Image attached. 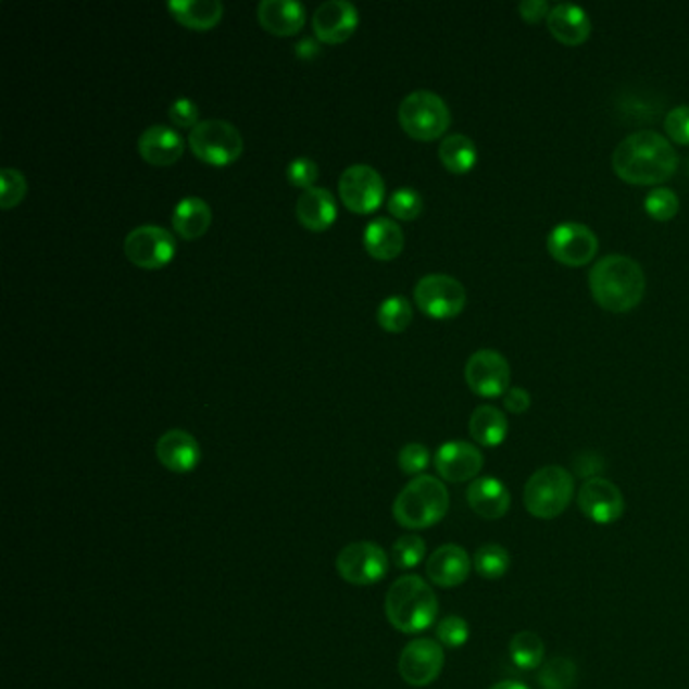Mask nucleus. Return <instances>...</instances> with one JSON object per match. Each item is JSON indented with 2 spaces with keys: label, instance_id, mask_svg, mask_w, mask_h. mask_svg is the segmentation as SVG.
<instances>
[{
  "label": "nucleus",
  "instance_id": "nucleus-31",
  "mask_svg": "<svg viewBox=\"0 0 689 689\" xmlns=\"http://www.w3.org/2000/svg\"><path fill=\"white\" fill-rule=\"evenodd\" d=\"M510 566H512V559L503 546L491 542V544L477 548V552H475L474 568L477 571V575L486 580L502 578L510 571Z\"/></svg>",
  "mask_w": 689,
  "mask_h": 689
},
{
  "label": "nucleus",
  "instance_id": "nucleus-44",
  "mask_svg": "<svg viewBox=\"0 0 689 689\" xmlns=\"http://www.w3.org/2000/svg\"><path fill=\"white\" fill-rule=\"evenodd\" d=\"M519 15L526 23H540L550 15V7L546 0H524L519 2Z\"/></svg>",
  "mask_w": 689,
  "mask_h": 689
},
{
  "label": "nucleus",
  "instance_id": "nucleus-32",
  "mask_svg": "<svg viewBox=\"0 0 689 689\" xmlns=\"http://www.w3.org/2000/svg\"><path fill=\"white\" fill-rule=\"evenodd\" d=\"M378 326L390 334H401L406 330L413 322V305L401 296H392L378 305L376 312Z\"/></svg>",
  "mask_w": 689,
  "mask_h": 689
},
{
  "label": "nucleus",
  "instance_id": "nucleus-22",
  "mask_svg": "<svg viewBox=\"0 0 689 689\" xmlns=\"http://www.w3.org/2000/svg\"><path fill=\"white\" fill-rule=\"evenodd\" d=\"M546 25L554 39H559L562 45H568V47L585 43L592 30L585 9H580L573 2H561L554 9H550Z\"/></svg>",
  "mask_w": 689,
  "mask_h": 689
},
{
  "label": "nucleus",
  "instance_id": "nucleus-5",
  "mask_svg": "<svg viewBox=\"0 0 689 689\" xmlns=\"http://www.w3.org/2000/svg\"><path fill=\"white\" fill-rule=\"evenodd\" d=\"M575 500V477L561 465H546L534 472L524 486V505L531 516L554 519Z\"/></svg>",
  "mask_w": 689,
  "mask_h": 689
},
{
  "label": "nucleus",
  "instance_id": "nucleus-39",
  "mask_svg": "<svg viewBox=\"0 0 689 689\" xmlns=\"http://www.w3.org/2000/svg\"><path fill=\"white\" fill-rule=\"evenodd\" d=\"M429 461H431V453L429 449L421 443H409L401 449L399 453V467L401 472L406 475H421L427 467H429Z\"/></svg>",
  "mask_w": 689,
  "mask_h": 689
},
{
  "label": "nucleus",
  "instance_id": "nucleus-29",
  "mask_svg": "<svg viewBox=\"0 0 689 689\" xmlns=\"http://www.w3.org/2000/svg\"><path fill=\"white\" fill-rule=\"evenodd\" d=\"M439 160L449 173H469L477 162V148L469 136L451 134L439 146Z\"/></svg>",
  "mask_w": 689,
  "mask_h": 689
},
{
  "label": "nucleus",
  "instance_id": "nucleus-28",
  "mask_svg": "<svg viewBox=\"0 0 689 689\" xmlns=\"http://www.w3.org/2000/svg\"><path fill=\"white\" fill-rule=\"evenodd\" d=\"M469 433L475 443L484 447L502 446L508 435V418L491 404L477 406L469 418Z\"/></svg>",
  "mask_w": 689,
  "mask_h": 689
},
{
  "label": "nucleus",
  "instance_id": "nucleus-8",
  "mask_svg": "<svg viewBox=\"0 0 689 689\" xmlns=\"http://www.w3.org/2000/svg\"><path fill=\"white\" fill-rule=\"evenodd\" d=\"M415 303L423 314L435 320L460 316L467 303V293L455 277L446 273H431L418 279Z\"/></svg>",
  "mask_w": 689,
  "mask_h": 689
},
{
  "label": "nucleus",
  "instance_id": "nucleus-46",
  "mask_svg": "<svg viewBox=\"0 0 689 689\" xmlns=\"http://www.w3.org/2000/svg\"><path fill=\"white\" fill-rule=\"evenodd\" d=\"M489 689H528L524 684H519V681H510V679H505V681H500V684H496V686H491Z\"/></svg>",
  "mask_w": 689,
  "mask_h": 689
},
{
  "label": "nucleus",
  "instance_id": "nucleus-43",
  "mask_svg": "<svg viewBox=\"0 0 689 689\" xmlns=\"http://www.w3.org/2000/svg\"><path fill=\"white\" fill-rule=\"evenodd\" d=\"M531 397L528 390L524 388H510L505 394H503V406L514 413V415H522L530 409Z\"/></svg>",
  "mask_w": 689,
  "mask_h": 689
},
{
  "label": "nucleus",
  "instance_id": "nucleus-23",
  "mask_svg": "<svg viewBox=\"0 0 689 689\" xmlns=\"http://www.w3.org/2000/svg\"><path fill=\"white\" fill-rule=\"evenodd\" d=\"M467 503L484 519H500L510 512L512 496L500 479L477 477L467 488Z\"/></svg>",
  "mask_w": 689,
  "mask_h": 689
},
{
  "label": "nucleus",
  "instance_id": "nucleus-45",
  "mask_svg": "<svg viewBox=\"0 0 689 689\" xmlns=\"http://www.w3.org/2000/svg\"><path fill=\"white\" fill-rule=\"evenodd\" d=\"M317 53V45L314 41H310V39H305L302 43L298 45V55L300 58H312V55H316Z\"/></svg>",
  "mask_w": 689,
  "mask_h": 689
},
{
  "label": "nucleus",
  "instance_id": "nucleus-42",
  "mask_svg": "<svg viewBox=\"0 0 689 689\" xmlns=\"http://www.w3.org/2000/svg\"><path fill=\"white\" fill-rule=\"evenodd\" d=\"M665 131L675 145H689V105H677L667 114Z\"/></svg>",
  "mask_w": 689,
  "mask_h": 689
},
{
  "label": "nucleus",
  "instance_id": "nucleus-17",
  "mask_svg": "<svg viewBox=\"0 0 689 689\" xmlns=\"http://www.w3.org/2000/svg\"><path fill=\"white\" fill-rule=\"evenodd\" d=\"M437 474L451 484L474 481L484 469V455L467 441H447L435 455Z\"/></svg>",
  "mask_w": 689,
  "mask_h": 689
},
{
  "label": "nucleus",
  "instance_id": "nucleus-15",
  "mask_svg": "<svg viewBox=\"0 0 689 689\" xmlns=\"http://www.w3.org/2000/svg\"><path fill=\"white\" fill-rule=\"evenodd\" d=\"M576 502L585 516L601 526H609L625 514V498L621 489L604 477L587 479L576 493Z\"/></svg>",
  "mask_w": 689,
  "mask_h": 689
},
{
  "label": "nucleus",
  "instance_id": "nucleus-19",
  "mask_svg": "<svg viewBox=\"0 0 689 689\" xmlns=\"http://www.w3.org/2000/svg\"><path fill=\"white\" fill-rule=\"evenodd\" d=\"M156 458L173 474H188L201 461L199 441L183 429L164 433L156 443Z\"/></svg>",
  "mask_w": 689,
  "mask_h": 689
},
{
  "label": "nucleus",
  "instance_id": "nucleus-36",
  "mask_svg": "<svg viewBox=\"0 0 689 689\" xmlns=\"http://www.w3.org/2000/svg\"><path fill=\"white\" fill-rule=\"evenodd\" d=\"M388 213L401 221H415L423 213V197L415 188H399L388 199Z\"/></svg>",
  "mask_w": 689,
  "mask_h": 689
},
{
  "label": "nucleus",
  "instance_id": "nucleus-47",
  "mask_svg": "<svg viewBox=\"0 0 689 689\" xmlns=\"http://www.w3.org/2000/svg\"><path fill=\"white\" fill-rule=\"evenodd\" d=\"M542 689H544V688H542Z\"/></svg>",
  "mask_w": 689,
  "mask_h": 689
},
{
  "label": "nucleus",
  "instance_id": "nucleus-34",
  "mask_svg": "<svg viewBox=\"0 0 689 689\" xmlns=\"http://www.w3.org/2000/svg\"><path fill=\"white\" fill-rule=\"evenodd\" d=\"M427 554V546L425 540L421 536L415 534H409V536H402L399 538L394 546H392V562L401 568V571H409V568H415L418 566L423 559Z\"/></svg>",
  "mask_w": 689,
  "mask_h": 689
},
{
  "label": "nucleus",
  "instance_id": "nucleus-30",
  "mask_svg": "<svg viewBox=\"0 0 689 689\" xmlns=\"http://www.w3.org/2000/svg\"><path fill=\"white\" fill-rule=\"evenodd\" d=\"M546 647L542 637L534 631H519L510 641V660L517 669H538L544 661Z\"/></svg>",
  "mask_w": 689,
  "mask_h": 689
},
{
  "label": "nucleus",
  "instance_id": "nucleus-4",
  "mask_svg": "<svg viewBox=\"0 0 689 689\" xmlns=\"http://www.w3.org/2000/svg\"><path fill=\"white\" fill-rule=\"evenodd\" d=\"M449 510L446 484L431 475H418L402 488L392 505L394 519L409 530H427L439 524Z\"/></svg>",
  "mask_w": 689,
  "mask_h": 689
},
{
  "label": "nucleus",
  "instance_id": "nucleus-25",
  "mask_svg": "<svg viewBox=\"0 0 689 689\" xmlns=\"http://www.w3.org/2000/svg\"><path fill=\"white\" fill-rule=\"evenodd\" d=\"M364 247L371 258L392 261L399 258L404 249V233L394 221L387 216H378L366 225Z\"/></svg>",
  "mask_w": 689,
  "mask_h": 689
},
{
  "label": "nucleus",
  "instance_id": "nucleus-24",
  "mask_svg": "<svg viewBox=\"0 0 689 689\" xmlns=\"http://www.w3.org/2000/svg\"><path fill=\"white\" fill-rule=\"evenodd\" d=\"M296 215L302 227L314 233L330 229L338 215L336 197L328 188L314 187L303 190L296 204Z\"/></svg>",
  "mask_w": 689,
  "mask_h": 689
},
{
  "label": "nucleus",
  "instance_id": "nucleus-35",
  "mask_svg": "<svg viewBox=\"0 0 689 689\" xmlns=\"http://www.w3.org/2000/svg\"><path fill=\"white\" fill-rule=\"evenodd\" d=\"M27 178L25 174L16 168H4L0 173V206L4 211L15 209L16 204H21L23 199L27 197Z\"/></svg>",
  "mask_w": 689,
  "mask_h": 689
},
{
  "label": "nucleus",
  "instance_id": "nucleus-38",
  "mask_svg": "<svg viewBox=\"0 0 689 689\" xmlns=\"http://www.w3.org/2000/svg\"><path fill=\"white\" fill-rule=\"evenodd\" d=\"M437 639H439L441 646L451 647V649L465 646L467 639H469L467 621L463 617H458V615H451V617L439 621Z\"/></svg>",
  "mask_w": 689,
  "mask_h": 689
},
{
  "label": "nucleus",
  "instance_id": "nucleus-16",
  "mask_svg": "<svg viewBox=\"0 0 689 689\" xmlns=\"http://www.w3.org/2000/svg\"><path fill=\"white\" fill-rule=\"evenodd\" d=\"M359 23V9L348 0H328L312 16L317 41L326 45L344 43L356 33Z\"/></svg>",
  "mask_w": 689,
  "mask_h": 689
},
{
  "label": "nucleus",
  "instance_id": "nucleus-21",
  "mask_svg": "<svg viewBox=\"0 0 689 689\" xmlns=\"http://www.w3.org/2000/svg\"><path fill=\"white\" fill-rule=\"evenodd\" d=\"M258 21L275 37L298 35L305 25V9L293 0H263L258 7Z\"/></svg>",
  "mask_w": 689,
  "mask_h": 689
},
{
  "label": "nucleus",
  "instance_id": "nucleus-6",
  "mask_svg": "<svg viewBox=\"0 0 689 689\" xmlns=\"http://www.w3.org/2000/svg\"><path fill=\"white\" fill-rule=\"evenodd\" d=\"M399 124L413 140L433 142L446 136L451 126V112L441 96L429 89H417L401 101Z\"/></svg>",
  "mask_w": 689,
  "mask_h": 689
},
{
  "label": "nucleus",
  "instance_id": "nucleus-10",
  "mask_svg": "<svg viewBox=\"0 0 689 689\" xmlns=\"http://www.w3.org/2000/svg\"><path fill=\"white\" fill-rule=\"evenodd\" d=\"M124 253L140 270H162L176 255V239L171 230L159 225H142L129 230Z\"/></svg>",
  "mask_w": 689,
  "mask_h": 689
},
{
  "label": "nucleus",
  "instance_id": "nucleus-1",
  "mask_svg": "<svg viewBox=\"0 0 689 689\" xmlns=\"http://www.w3.org/2000/svg\"><path fill=\"white\" fill-rule=\"evenodd\" d=\"M677 166L679 156L672 142L651 129L627 136L613 154V168L618 178L639 187L665 183L674 176Z\"/></svg>",
  "mask_w": 689,
  "mask_h": 689
},
{
  "label": "nucleus",
  "instance_id": "nucleus-3",
  "mask_svg": "<svg viewBox=\"0 0 689 689\" xmlns=\"http://www.w3.org/2000/svg\"><path fill=\"white\" fill-rule=\"evenodd\" d=\"M385 611L394 629L413 635L429 629L435 623L439 615V599L421 576H401L388 589Z\"/></svg>",
  "mask_w": 689,
  "mask_h": 689
},
{
  "label": "nucleus",
  "instance_id": "nucleus-13",
  "mask_svg": "<svg viewBox=\"0 0 689 689\" xmlns=\"http://www.w3.org/2000/svg\"><path fill=\"white\" fill-rule=\"evenodd\" d=\"M446 665V653L435 639H413L402 649L399 660L401 677L413 688H425L433 684Z\"/></svg>",
  "mask_w": 689,
  "mask_h": 689
},
{
  "label": "nucleus",
  "instance_id": "nucleus-20",
  "mask_svg": "<svg viewBox=\"0 0 689 689\" xmlns=\"http://www.w3.org/2000/svg\"><path fill=\"white\" fill-rule=\"evenodd\" d=\"M138 152L152 166H173L185 154V140L171 126H150L138 140Z\"/></svg>",
  "mask_w": 689,
  "mask_h": 689
},
{
  "label": "nucleus",
  "instance_id": "nucleus-26",
  "mask_svg": "<svg viewBox=\"0 0 689 689\" xmlns=\"http://www.w3.org/2000/svg\"><path fill=\"white\" fill-rule=\"evenodd\" d=\"M168 11L176 23L192 30L215 29L225 15V7L218 0H173Z\"/></svg>",
  "mask_w": 689,
  "mask_h": 689
},
{
  "label": "nucleus",
  "instance_id": "nucleus-37",
  "mask_svg": "<svg viewBox=\"0 0 689 689\" xmlns=\"http://www.w3.org/2000/svg\"><path fill=\"white\" fill-rule=\"evenodd\" d=\"M646 211L655 221H669L679 211V199L672 188H655L646 197Z\"/></svg>",
  "mask_w": 689,
  "mask_h": 689
},
{
  "label": "nucleus",
  "instance_id": "nucleus-12",
  "mask_svg": "<svg viewBox=\"0 0 689 689\" xmlns=\"http://www.w3.org/2000/svg\"><path fill=\"white\" fill-rule=\"evenodd\" d=\"M548 253L571 267L587 265L597 258L599 239L582 223H561L548 235Z\"/></svg>",
  "mask_w": 689,
  "mask_h": 689
},
{
  "label": "nucleus",
  "instance_id": "nucleus-14",
  "mask_svg": "<svg viewBox=\"0 0 689 689\" xmlns=\"http://www.w3.org/2000/svg\"><path fill=\"white\" fill-rule=\"evenodd\" d=\"M465 380L479 397H502L510 390V364L498 350H477L465 364Z\"/></svg>",
  "mask_w": 689,
  "mask_h": 689
},
{
  "label": "nucleus",
  "instance_id": "nucleus-33",
  "mask_svg": "<svg viewBox=\"0 0 689 689\" xmlns=\"http://www.w3.org/2000/svg\"><path fill=\"white\" fill-rule=\"evenodd\" d=\"M540 684L544 689H573L576 684L575 661L568 657H552L546 661L540 672Z\"/></svg>",
  "mask_w": 689,
  "mask_h": 689
},
{
  "label": "nucleus",
  "instance_id": "nucleus-27",
  "mask_svg": "<svg viewBox=\"0 0 689 689\" xmlns=\"http://www.w3.org/2000/svg\"><path fill=\"white\" fill-rule=\"evenodd\" d=\"M213 211L209 202L199 197H187L174 206L173 227L185 241L201 239L206 230L211 229Z\"/></svg>",
  "mask_w": 689,
  "mask_h": 689
},
{
  "label": "nucleus",
  "instance_id": "nucleus-9",
  "mask_svg": "<svg viewBox=\"0 0 689 689\" xmlns=\"http://www.w3.org/2000/svg\"><path fill=\"white\" fill-rule=\"evenodd\" d=\"M340 201L344 202L346 209L356 215H371L383 202H385V180L368 164H352L348 166L340 183Z\"/></svg>",
  "mask_w": 689,
  "mask_h": 689
},
{
  "label": "nucleus",
  "instance_id": "nucleus-18",
  "mask_svg": "<svg viewBox=\"0 0 689 689\" xmlns=\"http://www.w3.org/2000/svg\"><path fill=\"white\" fill-rule=\"evenodd\" d=\"M472 575V559L465 548L446 544L437 548L427 561V576L441 589H455Z\"/></svg>",
  "mask_w": 689,
  "mask_h": 689
},
{
  "label": "nucleus",
  "instance_id": "nucleus-41",
  "mask_svg": "<svg viewBox=\"0 0 689 689\" xmlns=\"http://www.w3.org/2000/svg\"><path fill=\"white\" fill-rule=\"evenodd\" d=\"M168 117L174 124V128L192 129L197 128L199 122V105L188 98H178L168 108Z\"/></svg>",
  "mask_w": 689,
  "mask_h": 689
},
{
  "label": "nucleus",
  "instance_id": "nucleus-11",
  "mask_svg": "<svg viewBox=\"0 0 689 689\" xmlns=\"http://www.w3.org/2000/svg\"><path fill=\"white\" fill-rule=\"evenodd\" d=\"M336 571L350 585L371 587L387 576V552L374 542H352L340 550Z\"/></svg>",
  "mask_w": 689,
  "mask_h": 689
},
{
  "label": "nucleus",
  "instance_id": "nucleus-2",
  "mask_svg": "<svg viewBox=\"0 0 689 689\" xmlns=\"http://www.w3.org/2000/svg\"><path fill=\"white\" fill-rule=\"evenodd\" d=\"M590 293L606 312L625 314L646 296V273L627 255L599 259L589 273Z\"/></svg>",
  "mask_w": 689,
  "mask_h": 689
},
{
  "label": "nucleus",
  "instance_id": "nucleus-7",
  "mask_svg": "<svg viewBox=\"0 0 689 689\" xmlns=\"http://www.w3.org/2000/svg\"><path fill=\"white\" fill-rule=\"evenodd\" d=\"M188 148L197 159L211 166H230L243 154V136L230 122L204 120L188 134Z\"/></svg>",
  "mask_w": 689,
  "mask_h": 689
},
{
  "label": "nucleus",
  "instance_id": "nucleus-40",
  "mask_svg": "<svg viewBox=\"0 0 689 689\" xmlns=\"http://www.w3.org/2000/svg\"><path fill=\"white\" fill-rule=\"evenodd\" d=\"M317 176H320V168H317V164L314 160L296 159L289 162V185H293L296 188H303V190H310V188H314V185H316Z\"/></svg>",
  "mask_w": 689,
  "mask_h": 689
}]
</instances>
